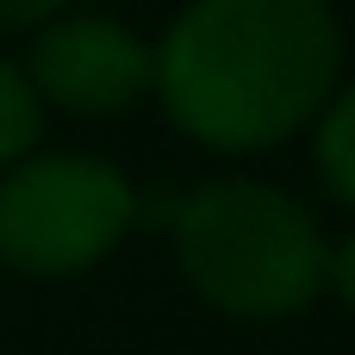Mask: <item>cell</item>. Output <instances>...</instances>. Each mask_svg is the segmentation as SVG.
Masks as SVG:
<instances>
[{
  "label": "cell",
  "instance_id": "cell-1",
  "mask_svg": "<svg viewBox=\"0 0 355 355\" xmlns=\"http://www.w3.org/2000/svg\"><path fill=\"white\" fill-rule=\"evenodd\" d=\"M156 50L150 94L181 137L250 156L306 131L343 75L331 0H193Z\"/></svg>",
  "mask_w": 355,
  "mask_h": 355
},
{
  "label": "cell",
  "instance_id": "cell-2",
  "mask_svg": "<svg viewBox=\"0 0 355 355\" xmlns=\"http://www.w3.org/2000/svg\"><path fill=\"white\" fill-rule=\"evenodd\" d=\"M168 231L187 287L237 324L300 318L324 293V231L287 187L206 181L175 200Z\"/></svg>",
  "mask_w": 355,
  "mask_h": 355
},
{
  "label": "cell",
  "instance_id": "cell-5",
  "mask_svg": "<svg viewBox=\"0 0 355 355\" xmlns=\"http://www.w3.org/2000/svg\"><path fill=\"white\" fill-rule=\"evenodd\" d=\"M312 125H318L312 144H318V175H324V187H331L343 206H355V81L324 100V112H318Z\"/></svg>",
  "mask_w": 355,
  "mask_h": 355
},
{
  "label": "cell",
  "instance_id": "cell-8",
  "mask_svg": "<svg viewBox=\"0 0 355 355\" xmlns=\"http://www.w3.org/2000/svg\"><path fill=\"white\" fill-rule=\"evenodd\" d=\"M62 6H69V0H0V25H6V31H37V25H50Z\"/></svg>",
  "mask_w": 355,
  "mask_h": 355
},
{
  "label": "cell",
  "instance_id": "cell-7",
  "mask_svg": "<svg viewBox=\"0 0 355 355\" xmlns=\"http://www.w3.org/2000/svg\"><path fill=\"white\" fill-rule=\"evenodd\" d=\"M324 287L355 312V231L337 237V243H324Z\"/></svg>",
  "mask_w": 355,
  "mask_h": 355
},
{
  "label": "cell",
  "instance_id": "cell-3",
  "mask_svg": "<svg viewBox=\"0 0 355 355\" xmlns=\"http://www.w3.org/2000/svg\"><path fill=\"white\" fill-rule=\"evenodd\" d=\"M137 231V187L81 150H50L0 168V262L31 281L100 268Z\"/></svg>",
  "mask_w": 355,
  "mask_h": 355
},
{
  "label": "cell",
  "instance_id": "cell-6",
  "mask_svg": "<svg viewBox=\"0 0 355 355\" xmlns=\"http://www.w3.org/2000/svg\"><path fill=\"white\" fill-rule=\"evenodd\" d=\"M37 137H44V100L31 94L25 69L0 56V168L25 162L37 150Z\"/></svg>",
  "mask_w": 355,
  "mask_h": 355
},
{
  "label": "cell",
  "instance_id": "cell-4",
  "mask_svg": "<svg viewBox=\"0 0 355 355\" xmlns=\"http://www.w3.org/2000/svg\"><path fill=\"white\" fill-rule=\"evenodd\" d=\"M25 81L44 106H62L75 119H112L131 112L150 81H156V50L100 12H56L50 25H37L31 56H25Z\"/></svg>",
  "mask_w": 355,
  "mask_h": 355
}]
</instances>
